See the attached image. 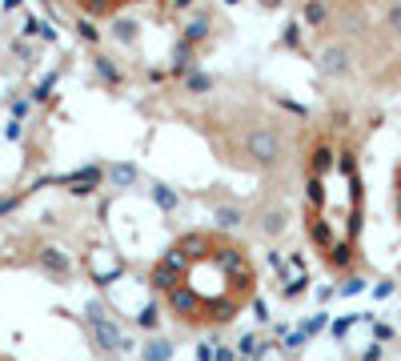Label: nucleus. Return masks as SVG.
Returning a JSON list of instances; mask_svg holds the SVG:
<instances>
[{"label":"nucleus","mask_w":401,"mask_h":361,"mask_svg":"<svg viewBox=\"0 0 401 361\" xmlns=\"http://www.w3.org/2000/svg\"><path fill=\"white\" fill-rule=\"evenodd\" d=\"M36 261H41V269L52 273V277H69V273H72L69 253H65V249H52V245H45V249L36 253Z\"/></svg>","instance_id":"nucleus-5"},{"label":"nucleus","mask_w":401,"mask_h":361,"mask_svg":"<svg viewBox=\"0 0 401 361\" xmlns=\"http://www.w3.org/2000/svg\"><path fill=\"white\" fill-rule=\"evenodd\" d=\"M133 321H137V329H153V333H157V325H161V305H157V301L141 305V313H137Z\"/></svg>","instance_id":"nucleus-7"},{"label":"nucleus","mask_w":401,"mask_h":361,"mask_svg":"<svg viewBox=\"0 0 401 361\" xmlns=\"http://www.w3.org/2000/svg\"><path fill=\"white\" fill-rule=\"evenodd\" d=\"M209 76H205V72H185V89H189V93H209Z\"/></svg>","instance_id":"nucleus-12"},{"label":"nucleus","mask_w":401,"mask_h":361,"mask_svg":"<svg viewBox=\"0 0 401 361\" xmlns=\"http://www.w3.org/2000/svg\"><path fill=\"white\" fill-rule=\"evenodd\" d=\"M213 221H217V229H237V225L245 221V213H241L237 205H217V209H213Z\"/></svg>","instance_id":"nucleus-6"},{"label":"nucleus","mask_w":401,"mask_h":361,"mask_svg":"<svg viewBox=\"0 0 401 361\" xmlns=\"http://www.w3.org/2000/svg\"><path fill=\"white\" fill-rule=\"evenodd\" d=\"M185 273H189V269H181V265H173V261L161 257V261L149 269V285H153V293H165L169 297L177 285H185Z\"/></svg>","instance_id":"nucleus-3"},{"label":"nucleus","mask_w":401,"mask_h":361,"mask_svg":"<svg viewBox=\"0 0 401 361\" xmlns=\"http://www.w3.org/2000/svg\"><path fill=\"white\" fill-rule=\"evenodd\" d=\"M169 4H173V8H189L193 0H169Z\"/></svg>","instance_id":"nucleus-18"},{"label":"nucleus","mask_w":401,"mask_h":361,"mask_svg":"<svg viewBox=\"0 0 401 361\" xmlns=\"http://www.w3.org/2000/svg\"><path fill=\"white\" fill-rule=\"evenodd\" d=\"M261 229L269 233V237H277L285 229V209H265V217H261Z\"/></svg>","instance_id":"nucleus-10"},{"label":"nucleus","mask_w":401,"mask_h":361,"mask_svg":"<svg viewBox=\"0 0 401 361\" xmlns=\"http://www.w3.org/2000/svg\"><path fill=\"white\" fill-rule=\"evenodd\" d=\"M144 361H173V345H169L165 337H153L149 345H144Z\"/></svg>","instance_id":"nucleus-9"},{"label":"nucleus","mask_w":401,"mask_h":361,"mask_svg":"<svg viewBox=\"0 0 401 361\" xmlns=\"http://www.w3.org/2000/svg\"><path fill=\"white\" fill-rule=\"evenodd\" d=\"M153 201H157V205H161V209H165V213H173V209H177V201H181V197H177V193L169 189V185H161V181H157V185H153Z\"/></svg>","instance_id":"nucleus-11"},{"label":"nucleus","mask_w":401,"mask_h":361,"mask_svg":"<svg viewBox=\"0 0 401 361\" xmlns=\"http://www.w3.org/2000/svg\"><path fill=\"white\" fill-rule=\"evenodd\" d=\"M109 181H113L117 189L137 185V165H129V161H124V165H113V168H109Z\"/></svg>","instance_id":"nucleus-8"},{"label":"nucleus","mask_w":401,"mask_h":361,"mask_svg":"<svg viewBox=\"0 0 401 361\" xmlns=\"http://www.w3.org/2000/svg\"><path fill=\"white\" fill-rule=\"evenodd\" d=\"M321 17H325L321 4H305V21H321Z\"/></svg>","instance_id":"nucleus-16"},{"label":"nucleus","mask_w":401,"mask_h":361,"mask_svg":"<svg viewBox=\"0 0 401 361\" xmlns=\"http://www.w3.org/2000/svg\"><path fill=\"white\" fill-rule=\"evenodd\" d=\"M197 358H201V361H213V345H201V349H197Z\"/></svg>","instance_id":"nucleus-17"},{"label":"nucleus","mask_w":401,"mask_h":361,"mask_svg":"<svg viewBox=\"0 0 401 361\" xmlns=\"http://www.w3.org/2000/svg\"><path fill=\"white\" fill-rule=\"evenodd\" d=\"M213 361H237V353L225 349V345H217V349H213Z\"/></svg>","instance_id":"nucleus-15"},{"label":"nucleus","mask_w":401,"mask_h":361,"mask_svg":"<svg viewBox=\"0 0 401 361\" xmlns=\"http://www.w3.org/2000/svg\"><path fill=\"white\" fill-rule=\"evenodd\" d=\"M165 301H169V309L177 313L181 321H201V297L189 289V281H185V285H177Z\"/></svg>","instance_id":"nucleus-4"},{"label":"nucleus","mask_w":401,"mask_h":361,"mask_svg":"<svg viewBox=\"0 0 401 361\" xmlns=\"http://www.w3.org/2000/svg\"><path fill=\"white\" fill-rule=\"evenodd\" d=\"M169 253H173L177 261H185V265H197V261H205V257L213 253V237L209 233H185Z\"/></svg>","instance_id":"nucleus-2"},{"label":"nucleus","mask_w":401,"mask_h":361,"mask_svg":"<svg viewBox=\"0 0 401 361\" xmlns=\"http://www.w3.org/2000/svg\"><path fill=\"white\" fill-rule=\"evenodd\" d=\"M321 329H325V313H317V317H313V321H305V325H301V333H321Z\"/></svg>","instance_id":"nucleus-14"},{"label":"nucleus","mask_w":401,"mask_h":361,"mask_svg":"<svg viewBox=\"0 0 401 361\" xmlns=\"http://www.w3.org/2000/svg\"><path fill=\"white\" fill-rule=\"evenodd\" d=\"M245 157L261 168L277 165V161H281V137H277L273 129H249V137H245Z\"/></svg>","instance_id":"nucleus-1"},{"label":"nucleus","mask_w":401,"mask_h":361,"mask_svg":"<svg viewBox=\"0 0 401 361\" xmlns=\"http://www.w3.org/2000/svg\"><path fill=\"white\" fill-rule=\"evenodd\" d=\"M96 72H100V76H105L109 85H120V72L109 65V56H96Z\"/></svg>","instance_id":"nucleus-13"}]
</instances>
